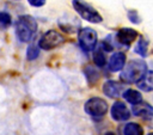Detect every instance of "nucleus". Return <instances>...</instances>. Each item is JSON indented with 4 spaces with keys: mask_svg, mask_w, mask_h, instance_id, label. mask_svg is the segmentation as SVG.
<instances>
[{
    "mask_svg": "<svg viewBox=\"0 0 153 135\" xmlns=\"http://www.w3.org/2000/svg\"><path fill=\"white\" fill-rule=\"evenodd\" d=\"M122 91H123V86L118 81H115V80H108L103 85V92L109 98H117V97H120Z\"/></svg>",
    "mask_w": 153,
    "mask_h": 135,
    "instance_id": "9d476101",
    "label": "nucleus"
},
{
    "mask_svg": "<svg viewBox=\"0 0 153 135\" xmlns=\"http://www.w3.org/2000/svg\"><path fill=\"white\" fill-rule=\"evenodd\" d=\"M27 2L33 7H41L45 4V0H27Z\"/></svg>",
    "mask_w": 153,
    "mask_h": 135,
    "instance_id": "412c9836",
    "label": "nucleus"
},
{
    "mask_svg": "<svg viewBox=\"0 0 153 135\" xmlns=\"http://www.w3.org/2000/svg\"><path fill=\"white\" fill-rule=\"evenodd\" d=\"M37 32V22L33 17L24 14L20 16L16 23V35L22 42H29Z\"/></svg>",
    "mask_w": 153,
    "mask_h": 135,
    "instance_id": "f03ea898",
    "label": "nucleus"
},
{
    "mask_svg": "<svg viewBox=\"0 0 153 135\" xmlns=\"http://www.w3.org/2000/svg\"><path fill=\"white\" fill-rule=\"evenodd\" d=\"M84 110L87 115H90L92 117H102L108 111V104L104 99L98 98V97H93V98H90L85 103Z\"/></svg>",
    "mask_w": 153,
    "mask_h": 135,
    "instance_id": "39448f33",
    "label": "nucleus"
},
{
    "mask_svg": "<svg viewBox=\"0 0 153 135\" xmlns=\"http://www.w3.org/2000/svg\"><path fill=\"white\" fill-rule=\"evenodd\" d=\"M126 63V55L121 51H117L112 54V56L109 60V69L111 72H118L123 68Z\"/></svg>",
    "mask_w": 153,
    "mask_h": 135,
    "instance_id": "9b49d317",
    "label": "nucleus"
},
{
    "mask_svg": "<svg viewBox=\"0 0 153 135\" xmlns=\"http://www.w3.org/2000/svg\"><path fill=\"white\" fill-rule=\"evenodd\" d=\"M111 117H112V119L118 121V122L127 121L130 117V111L128 110V108L126 106L124 103L115 102L111 106Z\"/></svg>",
    "mask_w": 153,
    "mask_h": 135,
    "instance_id": "6e6552de",
    "label": "nucleus"
},
{
    "mask_svg": "<svg viewBox=\"0 0 153 135\" xmlns=\"http://www.w3.org/2000/svg\"><path fill=\"white\" fill-rule=\"evenodd\" d=\"M39 47H36V45H30L29 48H27V50H26V57L29 59V60H35V59H37V56L39 55V49H38Z\"/></svg>",
    "mask_w": 153,
    "mask_h": 135,
    "instance_id": "6ab92c4d",
    "label": "nucleus"
},
{
    "mask_svg": "<svg viewBox=\"0 0 153 135\" xmlns=\"http://www.w3.org/2000/svg\"><path fill=\"white\" fill-rule=\"evenodd\" d=\"M93 62L98 66V67H103L106 62V59H105V55L102 50H96L93 53Z\"/></svg>",
    "mask_w": 153,
    "mask_h": 135,
    "instance_id": "f3484780",
    "label": "nucleus"
},
{
    "mask_svg": "<svg viewBox=\"0 0 153 135\" xmlns=\"http://www.w3.org/2000/svg\"><path fill=\"white\" fill-rule=\"evenodd\" d=\"M123 98L127 102H129L130 104H136V103L142 100L141 93L139 91H135V90H131V88H129V90L123 92Z\"/></svg>",
    "mask_w": 153,
    "mask_h": 135,
    "instance_id": "ddd939ff",
    "label": "nucleus"
},
{
    "mask_svg": "<svg viewBox=\"0 0 153 135\" xmlns=\"http://www.w3.org/2000/svg\"><path fill=\"white\" fill-rule=\"evenodd\" d=\"M74 10L80 14V17L90 23H100L102 22V16L93 8L90 4L85 2L84 0H73L72 1Z\"/></svg>",
    "mask_w": 153,
    "mask_h": 135,
    "instance_id": "7ed1b4c3",
    "label": "nucleus"
},
{
    "mask_svg": "<svg viewBox=\"0 0 153 135\" xmlns=\"http://www.w3.org/2000/svg\"><path fill=\"white\" fill-rule=\"evenodd\" d=\"M78 41L84 50H93L97 45V32L91 27H82L78 33Z\"/></svg>",
    "mask_w": 153,
    "mask_h": 135,
    "instance_id": "423d86ee",
    "label": "nucleus"
},
{
    "mask_svg": "<svg viewBox=\"0 0 153 135\" xmlns=\"http://www.w3.org/2000/svg\"><path fill=\"white\" fill-rule=\"evenodd\" d=\"M123 133H124V135H140L143 133V129L137 123H128V124H126Z\"/></svg>",
    "mask_w": 153,
    "mask_h": 135,
    "instance_id": "2eb2a0df",
    "label": "nucleus"
},
{
    "mask_svg": "<svg viewBox=\"0 0 153 135\" xmlns=\"http://www.w3.org/2000/svg\"><path fill=\"white\" fill-rule=\"evenodd\" d=\"M136 37H137V32L130 27H122L116 33V41L121 45H126V47H129Z\"/></svg>",
    "mask_w": 153,
    "mask_h": 135,
    "instance_id": "0eeeda50",
    "label": "nucleus"
},
{
    "mask_svg": "<svg viewBox=\"0 0 153 135\" xmlns=\"http://www.w3.org/2000/svg\"><path fill=\"white\" fill-rule=\"evenodd\" d=\"M85 76H86V79H87V81L90 84H93L99 79V72L94 67L87 66L85 68Z\"/></svg>",
    "mask_w": 153,
    "mask_h": 135,
    "instance_id": "dca6fc26",
    "label": "nucleus"
},
{
    "mask_svg": "<svg viewBox=\"0 0 153 135\" xmlns=\"http://www.w3.org/2000/svg\"><path fill=\"white\" fill-rule=\"evenodd\" d=\"M131 112L134 116L141 117L142 119H151L153 118V108L146 103H136L131 106Z\"/></svg>",
    "mask_w": 153,
    "mask_h": 135,
    "instance_id": "1a4fd4ad",
    "label": "nucleus"
},
{
    "mask_svg": "<svg viewBox=\"0 0 153 135\" xmlns=\"http://www.w3.org/2000/svg\"><path fill=\"white\" fill-rule=\"evenodd\" d=\"M136 84H137V87L143 92L153 91V72H146Z\"/></svg>",
    "mask_w": 153,
    "mask_h": 135,
    "instance_id": "f8f14e48",
    "label": "nucleus"
},
{
    "mask_svg": "<svg viewBox=\"0 0 153 135\" xmlns=\"http://www.w3.org/2000/svg\"><path fill=\"white\" fill-rule=\"evenodd\" d=\"M147 72V65L142 60H131L127 66H123L121 72V80L126 84L137 82Z\"/></svg>",
    "mask_w": 153,
    "mask_h": 135,
    "instance_id": "f257e3e1",
    "label": "nucleus"
},
{
    "mask_svg": "<svg viewBox=\"0 0 153 135\" xmlns=\"http://www.w3.org/2000/svg\"><path fill=\"white\" fill-rule=\"evenodd\" d=\"M147 49H148V41H147L145 37H140L139 42H137L136 45H135L134 51H135L136 54H139L140 56L145 57V56L147 55Z\"/></svg>",
    "mask_w": 153,
    "mask_h": 135,
    "instance_id": "4468645a",
    "label": "nucleus"
},
{
    "mask_svg": "<svg viewBox=\"0 0 153 135\" xmlns=\"http://www.w3.org/2000/svg\"><path fill=\"white\" fill-rule=\"evenodd\" d=\"M11 25V16L6 12H0V30H5Z\"/></svg>",
    "mask_w": 153,
    "mask_h": 135,
    "instance_id": "a211bd4d",
    "label": "nucleus"
},
{
    "mask_svg": "<svg viewBox=\"0 0 153 135\" xmlns=\"http://www.w3.org/2000/svg\"><path fill=\"white\" fill-rule=\"evenodd\" d=\"M65 41H66L65 37L60 32H57L56 30H49L45 33H43V36L39 38L38 47L44 50H51L63 44Z\"/></svg>",
    "mask_w": 153,
    "mask_h": 135,
    "instance_id": "20e7f679",
    "label": "nucleus"
},
{
    "mask_svg": "<svg viewBox=\"0 0 153 135\" xmlns=\"http://www.w3.org/2000/svg\"><path fill=\"white\" fill-rule=\"evenodd\" d=\"M128 17H129V19H130V22H133V23H135V24H139L140 23V17H139V14H137V12L136 11H129L128 12Z\"/></svg>",
    "mask_w": 153,
    "mask_h": 135,
    "instance_id": "aec40b11",
    "label": "nucleus"
}]
</instances>
